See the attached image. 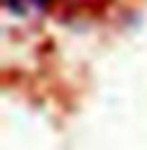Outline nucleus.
<instances>
[{
  "label": "nucleus",
  "mask_w": 147,
  "mask_h": 150,
  "mask_svg": "<svg viewBox=\"0 0 147 150\" xmlns=\"http://www.w3.org/2000/svg\"><path fill=\"white\" fill-rule=\"evenodd\" d=\"M31 3H34V5H46L49 0H31Z\"/></svg>",
  "instance_id": "1"
}]
</instances>
